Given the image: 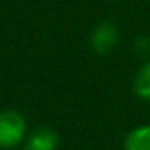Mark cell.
<instances>
[{
  "mask_svg": "<svg viewBox=\"0 0 150 150\" xmlns=\"http://www.w3.org/2000/svg\"><path fill=\"white\" fill-rule=\"evenodd\" d=\"M124 150H150V124L138 125L127 132L124 139Z\"/></svg>",
  "mask_w": 150,
  "mask_h": 150,
  "instance_id": "obj_4",
  "label": "cell"
},
{
  "mask_svg": "<svg viewBox=\"0 0 150 150\" xmlns=\"http://www.w3.org/2000/svg\"><path fill=\"white\" fill-rule=\"evenodd\" d=\"M27 118L16 110H0V150H13L27 138Z\"/></svg>",
  "mask_w": 150,
  "mask_h": 150,
  "instance_id": "obj_1",
  "label": "cell"
},
{
  "mask_svg": "<svg viewBox=\"0 0 150 150\" xmlns=\"http://www.w3.org/2000/svg\"><path fill=\"white\" fill-rule=\"evenodd\" d=\"M118 39H120V32L117 25L113 21H101L96 25V28L90 34V46L96 53L106 55L115 50Z\"/></svg>",
  "mask_w": 150,
  "mask_h": 150,
  "instance_id": "obj_2",
  "label": "cell"
},
{
  "mask_svg": "<svg viewBox=\"0 0 150 150\" xmlns=\"http://www.w3.org/2000/svg\"><path fill=\"white\" fill-rule=\"evenodd\" d=\"M132 88H134V94L143 99V101H150V60L145 62L138 72L134 76V81H132Z\"/></svg>",
  "mask_w": 150,
  "mask_h": 150,
  "instance_id": "obj_5",
  "label": "cell"
},
{
  "mask_svg": "<svg viewBox=\"0 0 150 150\" xmlns=\"http://www.w3.org/2000/svg\"><path fill=\"white\" fill-rule=\"evenodd\" d=\"M25 148L27 150H57L60 145L58 132L50 125H39L34 131H30L25 138Z\"/></svg>",
  "mask_w": 150,
  "mask_h": 150,
  "instance_id": "obj_3",
  "label": "cell"
},
{
  "mask_svg": "<svg viewBox=\"0 0 150 150\" xmlns=\"http://www.w3.org/2000/svg\"><path fill=\"white\" fill-rule=\"evenodd\" d=\"M132 48H134V51H136L139 57H145V55L150 53V39L139 37V39H136V42H134Z\"/></svg>",
  "mask_w": 150,
  "mask_h": 150,
  "instance_id": "obj_6",
  "label": "cell"
},
{
  "mask_svg": "<svg viewBox=\"0 0 150 150\" xmlns=\"http://www.w3.org/2000/svg\"><path fill=\"white\" fill-rule=\"evenodd\" d=\"M23 150H27V148H23Z\"/></svg>",
  "mask_w": 150,
  "mask_h": 150,
  "instance_id": "obj_7",
  "label": "cell"
}]
</instances>
